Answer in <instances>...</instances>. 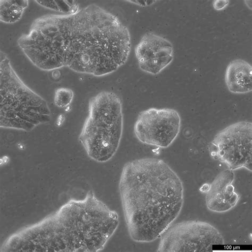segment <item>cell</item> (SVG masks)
Returning <instances> with one entry per match:
<instances>
[{
	"instance_id": "cell-9",
	"label": "cell",
	"mask_w": 252,
	"mask_h": 252,
	"mask_svg": "<svg viewBox=\"0 0 252 252\" xmlns=\"http://www.w3.org/2000/svg\"><path fill=\"white\" fill-rule=\"evenodd\" d=\"M234 180L233 171L228 169L219 174L210 185L205 198L209 210L222 213L236 206L240 196L235 191Z\"/></svg>"
},
{
	"instance_id": "cell-11",
	"label": "cell",
	"mask_w": 252,
	"mask_h": 252,
	"mask_svg": "<svg viewBox=\"0 0 252 252\" xmlns=\"http://www.w3.org/2000/svg\"><path fill=\"white\" fill-rule=\"evenodd\" d=\"M29 6L27 0L6 1L1 0L0 5V19L6 24H14L21 20L24 10Z\"/></svg>"
},
{
	"instance_id": "cell-7",
	"label": "cell",
	"mask_w": 252,
	"mask_h": 252,
	"mask_svg": "<svg viewBox=\"0 0 252 252\" xmlns=\"http://www.w3.org/2000/svg\"><path fill=\"white\" fill-rule=\"evenodd\" d=\"M181 128V118L175 109L150 108L139 114L134 125L138 140L144 144L167 148Z\"/></svg>"
},
{
	"instance_id": "cell-2",
	"label": "cell",
	"mask_w": 252,
	"mask_h": 252,
	"mask_svg": "<svg viewBox=\"0 0 252 252\" xmlns=\"http://www.w3.org/2000/svg\"><path fill=\"white\" fill-rule=\"evenodd\" d=\"M119 188L126 224L134 241L154 242L182 211L183 183L161 159L144 158L125 164Z\"/></svg>"
},
{
	"instance_id": "cell-10",
	"label": "cell",
	"mask_w": 252,
	"mask_h": 252,
	"mask_svg": "<svg viewBox=\"0 0 252 252\" xmlns=\"http://www.w3.org/2000/svg\"><path fill=\"white\" fill-rule=\"evenodd\" d=\"M225 82L232 94H245L252 92V65L243 60H234L228 65L225 71Z\"/></svg>"
},
{
	"instance_id": "cell-1",
	"label": "cell",
	"mask_w": 252,
	"mask_h": 252,
	"mask_svg": "<svg viewBox=\"0 0 252 252\" xmlns=\"http://www.w3.org/2000/svg\"><path fill=\"white\" fill-rule=\"evenodd\" d=\"M18 44L39 69L67 67L97 77L110 74L125 64L131 48L128 29L95 4L75 14L35 19Z\"/></svg>"
},
{
	"instance_id": "cell-5",
	"label": "cell",
	"mask_w": 252,
	"mask_h": 252,
	"mask_svg": "<svg viewBox=\"0 0 252 252\" xmlns=\"http://www.w3.org/2000/svg\"><path fill=\"white\" fill-rule=\"evenodd\" d=\"M158 252H210L224 239L213 225L200 221H186L170 225L161 236Z\"/></svg>"
},
{
	"instance_id": "cell-15",
	"label": "cell",
	"mask_w": 252,
	"mask_h": 252,
	"mask_svg": "<svg viewBox=\"0 0 252 252\" xmlns=\"http://www.w3.org/2000/svg\"><path fill=\"white\" fill-rule=\"evenodd\" d=\"M210 189V185L205 184L202 185V187L200 188V190L204 193H207Z\"/></svg>"
},
{
	"instance_id": "cell-13",
	"label": "cell",
	"mask_w": 252,
	"mask_h": 252,
	"mask_svg": "<svg viewBox=\"0 0 252 252\" xmlns=\"http://www.w3.org/2000/svg\"><path fill=\"white\" fill-rule=\"evenodd\" d=\"M37 3L52 10L64 13H69V14H75L78 10V5L73 4L69 5L65 1H36Z\"/></svg>"
},
{
	"instance_id": "cell-3",
	"label": "cell",
	"mask_w": 252,
	"mask_h": 252,
	"mask_svg": "<svg viewBox=\"0 0 252 252\" xmlns=\"http://www.w3.org/2000/svg\"><path fill=\"white\" fill-rule=\"evenodd\" d=\"M0 126L31 131L51 121L47 102L28 87L12 67L10 59L1 52L0 62Z\"/></svg>"
},
{
	"instance_id": "cell-8",
	"label": "cell",
	"mask_w": 252,
	"mask_h": 252,
	"mask_svg": "<svg viewBox=\"0 0 252 252\" xmlns=\"http://www.w3.org/2000/svg\"><path fill=\"white\" fill-rule=\"evenodd\" d=\"M139 67L149 74H160L173 61L174 51L172 43L154 32H147L135 48Z\"/></svg>"
},
{
	"instance_id": "cell-12",
	"label": "cell",
	"mask_w": 252,
	"mask_h": 252,
	"mask_svg": "<svg viewBox=\"0 0 252 252\" xmlns=\"http://www.w3.org/2000/svg\"><path fill=\"white\" fill-rule=\"evenodd\" d=\"M74 98V93L70 89L59 88L55 93L54 103L58 108H67L71 104Z\"/></svg>"
},
{
	"instance_id": "cell-6",
	"label": "cell",
	"mask_w": 252,
	"mask_h": 252,
	"mask_svg": "<svg viewBox=\"0 0 252 252\" xmlns=\"http://www.w3.org/2000/svg\"><path fill=\"white\" fill-rule=\"evenodd\" d=\"M211 157L233 171L252 170V124L242 121L232 124L217 134L209 146Z\"/></svg>"
},
{
	"instance_id": "cell-4",
	"label": "cell",
	"mask_w": 252,
	"mask_h": 252,
	"mask_svg": "<svg viewBox=\"0 0 252 252\" xmlns=\"http://www.w3.org/2000/svg\"><path fill=\"white\" fill-rule=\"evenodd\" d=\"M123 131L122 100L114 92L103 91L92 97L89 114L79 137L92 160L106 162L114 157Z\"/></svg>"
},
{
	"instance_id": "cell-14",
	"label": "cell",
	"mask_w": 252,
	"mask_h": 252,
	"mask_svg": "<svg viewBox=\"0 0 252 252\" xmlns=\"http://www.w3.org/2000/svg\"><path fill=\"white\" fill-rule=\"evenodd\" d=\"M229 1H225V0H218L215 1L213 3L214 8L217 10H221L224 9L229 4Z\"/></svg>"
}]
</instances>
